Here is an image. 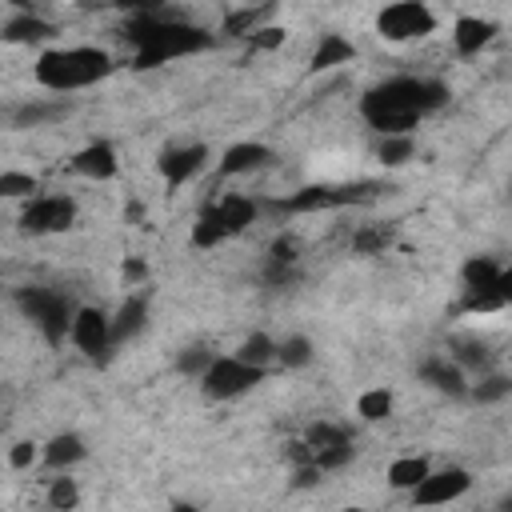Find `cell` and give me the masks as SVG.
<instances>
[{
	"label": "cell",
	"instance_id": "obj_1",
	"mask_svg": "<svg viewBox=\"0 0 512 512\" xmlns=\"http://www.w3.org/2000/svg\"><path fill=\"white\" fill-rule=\"evenodd\" d=\"M444 104H448V84L444 80L392 76V80L364 92L360 112L380 136H392V132H412L428 112H436Z\"/></svg>",
	"mask_w": 512,
	"mask_h": 512
},
{
	"label": "cell",
	"instance_id": "obj_2",
	"mask_svg": "<svg viewBox=\"0 0 512 512\" xmlns=\"http://www.w3.org/2000/svg\"><path fill=\"white\" fill-rule=\"evenodd\" d=\"M120 36L132 40V64H136L140 72L212 48V32H204V28H196V24H184V20H160L156 12L132 16Z\"/></svg>",
	"mask_w": 512,
	"mask_h": 512
},
{
	"label": "cell",
	"instance_id": "obj_3",
	"mask_svg": "<svg viewBox=\"0 0 512 512\" xmlns=\"http://www.w3.org/2000/svg\"><path fill=\"white\" fill-rule=\"evenodd\" d=\"M112 56L104 48H92V44H76V48H52L36 60L32 76L40 88L48 92H76V88H88L104 76H112Z\"/></svg>",
	"mask_w": 512,
	"mask_h": 512
},
{
	"label": "cell",
	"instance_id": "obj_4",
	"mask_svg": "<svg viewBox=\"0 0 512 512\" xmlns=\"http://www.w3.org/2000/svg\"><path fill=\"white\" fill-rule=\"evenodd\" d=\"M252 220H256V204L248 196H224V200L208 204L200 212V220L192 224V248H216V244L240 236Z\"/></svg>",
	"mask_w": 512,
	"mask_h": 512
},
{
	"label": "cell",
	"instance_id": "obj_5",
	"mask_svg": "<svg viewBox=\"0 0 512 512\" xmlns=\"http://www.w3.org/2000/svg\"><path fill=\"white\" fill-rule=\"evenodd\" d=\"M16 304L36 320V328L60 344L64 336H72V320H76V308L68 304L64 292H52V288H20L16 292Z\"/></svg>",
	"mask_w": 512,
	"mask_h": 512
},
{
	"label": "cell",
	"instance_id": "obj_6",
	"mask_svg": "<svg viewBox=\"0 0 512 512\" xmlns=\"http://www.w3.org/2000/svg\"><path fill=\"white\" fill-rule=\"evenodd\" d=\"M380 192V184L372 180H356V184H308L300 192H292L280 208L284 212H328V208H348V204H364Z\"/></svg>",
	"mask_w": 512,
	"mask_h": 512
},
{
	"label": "cell",
	"instance_id": "obj_7",
	"mask_svg": "<svg viewBox=\"0 0 512 512\" xmlns=\"http://www.w3.org/2000/svg\"><path fill=\"white\" fill-rule=\"evenodd\" d=\"M436 28V16L424 0H392L380 8L376 16V32L392 44H408V40H424Z\"/></svg>",
	"mask_w": 512,
	"mask_h": 512
},
{
	"label": "cell",
	"instance_id": "obj_8",
	"mask_svg": "<svg viewBox=\"0 0 512 512\" xmlns=\"http://www.w3.org/2000/svg\"><path fill=\"white\" fill-rule=\"evenodd\" d=\"M264 380V364H248V360H240V356H216L212 364H208V372L200 376V384H204V392L212 396V400H232V396H244L252 384H260Z\"/></svg>",
	"mask_w": 512,
	"mask_h": 512
},
{
	"label": "cell",
	"instance_id": "obj_9",
	"mask_svg": "<svg viewBox=\"0 0 512 512\" xmlns=\"http://www.w3.org/2000/svg\"><path fill=\"white\" fill-rule=\"evenodd\" d=\"M72 220H76V204L68 196H36L20 212V228L24 232H36V236H44V232H68Z\"/></svg>",
	"mask_w": 512,
	"mask_h": 512
},
{
	"label": "cell",
	"instance_id": "obj_10",
	"mask_svg": "<svg viewBox=\"0 0 512 512\" xmlns=\"http://www.w3.org/2000/svg\"><path fill=\"white\" fill-rule=\"evenodd\" d=\"M204 164H208V148H204V144L164 148V152H160V160H156V168H160V176H164V184H168L172 192H176L180 184H188Z\"/></svg>",
	"mask_w": 512,
	"mask_h": 512
},
{
	"label": "cell",
	"instance_id": "obj_11",
	"mask_svg": "<svg viewBox=\"0 0 512 512\" xmlns=\"http://www.w3.org/2000/svg\"><path fill=\"white\" fill-rule=\"evenodd\" d=\"M72 344H76L84 356H100V352H108V344H112V320H108L100 308H76V320H72Z\"/></svg>",
	"mask_w": 512,
	"mask_h": 512
},
{
	"label": "cell",
	"instance_id": "obj_12",
	"mask_svg": "<svg viewBox=\"0 0 512 512\" xmlns=\"http://www.w3.org/2000/svg\"><path fill=\"white\" fill-rule=\"evenodd\" d=\"M472 484V476L464 468H440V472H428L416 488H412V500L416 504H448L456 496H464Z\"/></svg>",
	"mask_w": 512,
	"mask_h": 512
},
{
	"label": "cell",
	"instance_id": "obj_13",
	"mask_svg": "<svg viewBox=\"0 0 512 512\" xmlns=\"http://www.w3.org/2000/svg\"><path fill=\"white\" fill-rule=\"evenodd\" d=\"M72 172L88 176V180H112L120 172V160H116V148L104 144V140H92L84 144L76 156H72Z\"/></svg>",
	"mask_w": 512,
	"mask_h": 512
},
{
	"label": "cell",
	"instance_id": "obj_14",
	"mask_svg": "<svg viewBox=\"0 0 512 512\" xmlns=\"http://www.w3.org/2000/svg\"><path fill=\"white\" fill-rule=\"evenodd\" d=\"M496 40V20H484V16H460L452 24V44L460 56H476L480 48H488Z\"/></svg>",
	"mask_w": 512,
	"mask_h": 512
},
{
	"label": "cell",
	"instance_id": "obj_15",
	"mask_svg": "<svg viewBox=\"0 0 512 512\" xmlns=\"http://www.w3.org/2000/svg\"><path fill=\"white\" fill-rule=\"evenodd\" d=\"M268 160H272V152H268L264 144H256V140H240V144H232V148L224 152V160H220V176H244V172L264 168Z\"/></svg>",
	"mask_w": 512,
	"mask_h": 512
},
{
	"label": "cell",
	"instance_id": "obj_16",
	"mask_svg": "<svg viewBox=\"0 0 512 512\" xmlns=\"http://www.w3.org/2000/svg\"><path fill=\"white\" fill-rule=\"evenodd\" d=\"M0 36H4L8 44H44V40L56 36V28H52L44 16H36V12H20V16H12V20L4 24Z\"/></svg>",
	"mask_w": 512,
	"mask_h": 512
},
{
	"label": "cell",
	"instance_id": "obj_17",
	"mask_svg": "<svg viewBox=\"0 0 512 512\" xmlns=\"http://www.w3.org/2000/svg\"><path fill=\"white\" fill-rule=\"evenodd\" d=\"M420 380H428L432 388H440V392H448V396L468 392V388H464V368H460L456 360H448V356L424 360V364H420Z\"/></svg>",
	"mask_w": 512,
	"mask_h": 512
},
{
	"label": "cell",
	"instance_id": "obj_18",
	"mask_svg": "<svg viewBox=\"0 0 512 512\" xmlns=\"http://www.w3.org/2000/svg\"><path fill=\"white\" fill-rule=\"evenodd\" d=\"M352 56H356V44H352V40H344L340 32H328V36L316 44V52H312L308 68H312V72H328V68L348 64Z\"/></svg>",
	"mask_w": 512,
	"mask_h": 512
},
{
	"label": "cell",
	"instance_id": "obj_19",
	"mask_svg": "<svg viewBox=\"0 0 512 512\" xmlns=\"http://www.w3.org/2000/svg\"><path fill=\"white\" fill-rule=\"evenodd\" d=\"M84 440L76 436V432H60V436H52L48 444H44V452H40V460L48 464V468H72V464H80L84 460Z\"/></svg>",
	"mask_w": 512,
	"mask_h": 512
},
{
	"label": "cell",
	"instance_id": "obj_20",
	"mask_svg": "<svg viewBox=\"0 0 512 512\" xmlns=\"http://www.w3.org/2000/svg\"><path fill=\"white\" fill-rule=\"evenodd\" d=\"M144 320H148V304H144V296H128V300L120 304L116 320H112V340H128V336H136V332L144 328Z\"/></svg>",
	"mask_w": 512,
	"mask_h": 512
},
{
	"label": "cell",
	"instance_id": "obj_21",
	"mask_svg": "<svg viewBox=\"0 0 512 512\" xmlns=\"http://www.w3.org/2000/svg\"><path fill=\"white\" fill-rule=\"evenodd\" d=\"M272 16V0H264L260 8L252 4V8H240V12H232L228 20H224V32L228 36H252L256 28H264V20Z\"/></svg>",
	"mask_w": 512,
	"mask_h": 512
},
{
	"label": "cell",
	"instance_id": "obj_22",
	"mask_svg": "<svg viewBox=\"0 0 512 512\" xmlns=\"http://www.w3.org/2000/svg\"><path fill=\"white\" fill-rule=\"evenodd\" d=\"M428 472H432V468H428L424 456H400V460H392V468H388V484H392V488H416Z\"/></svg>",
	"mask_w": 512,
	"mask_h": 512
},
{
	"label": "cell",
	"instance_id": "obj_23",
	"mask_svg": "<svg viewBox=\"0 0 512 512\" xmlns=\"http://www.w3.org/2000/svg\"><path fill=\"white\" fill-rule=\"evenodd\" d=\"M304 440H308L312 456H320V452H328V448H340V444H352V440H348V432H344L340 424H328V420L312 424V428L304 432Z\"/></svg>",
	"mask_w": 512,
	"mask_h": 512
},
{
	"label": "cell",
	"instance_id": "obj_24",
	"mask_svg": "<svg viewBox=\"0 0 512 512\" xmlns=\"http://www.w3.org/2000/svg\"><path fill=\"white\" fill-rule=\"evenodd\" d=\"M376 156H380V164H388V168L404 164V160L412 156V132H392V136H380Z\"/></svg>",
	"mask_w": 512,
	"mask_h": 512
},
{
	"label": "cell",
	"instance_id": "obj_25",
	"mask_svg": "<svg viewBox=\"0 0 512 512\" xmlns=\"http://www.w3.org/2000/svg\"><path fill=\"white\" fill-rule=\"evenodd\" d=\"M356 412H360L368 424H376V420H388V412H392V392H388V388H368V392H360V400H356Z\"/></svg>",
	"mask_w": 512,
	"mask_h": 512
},
{
	"label": "cell",
	"instance_id": "obj_26",
	"mask_svg": "<svg viewBox=\"0 0 512 512\" xmlns=\"http://www.w3.org/2000/svg\"><path fill=\"white\" fill-rule=\"evenodd\" d=\"M236 356H240V360H248V364H264V368H268V360H276V356H280V344H272V336L256 332V336H248V340L236 348Z\"/></svg>",
	"mask_w": 512,
	"mask_h": 512
},
{
	"label": "cell",
	"instance_id": "obj_27",
	"mask_svg": "<svg viewBox=\"0 0 512 512\" xmlns=\"http://www.w3.org/2000/svg\"><path fill=\"white\" fill-rule=\"evenodd\" d=\"M68 112V104H24L12 112V124L16 128H28V124H44V120H60Z\"/></svg>",
	"mask_w": 512,
	"mask_h": 512
},
{
	"label": "cell",
	"instance_id": "obj_28",
	"mask_svg": "<svg viewBox=\"0 0 512 512\" xmlns=\"http://www.w3.org/2000/svg\"><path fill=\"white\" fill-rule=\"evenodd\" d=\"M496 276H500V264L492 256H468V264H464V288H484Z\"/></svg>",
	"mask_w": 512,
	"mask_h": 512
},
{
	"label": "cell",
	"instance_id": "obj_29",
	"mask_svg": "<svg viewBox=\"0 0 512 512\" xmlns=\"http://www.w3.org/2000/svg\"><path fill=\"white\" fill-rule=\"evenodd\" d=\"M392 244V228H384V224H376V228H360L356 236H352V248L360 252V256H372V252H384Z\"/></svg>",
	"mask_w": 512,
	"mask_h": 512
},
{
	"label": "cell",
	"instance_id": "obj_30",
	"mask_svg": "<svg viewBox=\"0 0 512 512\" xmlns=\"http://www.w3.org/2000/svg\"><path fill=\"white\" fill-rule=\"evenodd\" d=\"M284 368H304L308 360H312V340L308 336H288L284 344H280V356H276Z\"/></svg>",
	"mask_w": 512,
	"mask_h": 512
},
{
	"label": "cell",
	"instance_id": "obj_31",
	"mask_svg": "<svg viewBox=\"0 0 512 512\" xmlns=\"http://www.w3.org/2000/svg\"><path fill=\"white\" fill-rule=\"evenodd\" d=\"M32 192H36V176L32 172H0V196L20 200V196H32Z\"/></svg>",
	"mask_w": 512,
	"mask_h": 512
},
{
	"label": "cell",
	"instance_id": "obj_32",
	"mask_svg": "<svg viewBox=\"0 0 512 512\" xmlns=\"http://www.w3.org/2000/svg\"><path fill=\"white\" fill-rule=\"evenodd\" d=\"M508 392H512V380H508V376H484V380L472 388V400L492 404V400H504Z\"/></svg>",
	"mask_w": 512,
	"mask_h": 512
},
{
	"label": "cell",
	"instance_id": "obj_33",
	"mask_svg": "<svg viewBox=\"0 0 512 512\" xmlns=\"http://www.w3.org/2000/svg\"><path fill=\"white\" fill-rule=\"evenodd\" d=\"M452 348H456V364H460V368H488V348H484V344L460 340V344H452Z\"/></svg>",
	"mask_w": 512,
	"mask_h": 512
},
{
	"label": "cell",
	"instance_id": "obj_34",
	"mask_svg": "<svg viewBox=\"0 0 512 512\" xmlns=\"http://www.w3.org/2000/svg\"><path fill=\"white\" fill-rule=\"evenodd\" d=\"M212 360H216V356H212L208 348H184V352H180V372H184V376H204Z\"/></svg>",
	"mask_w": 512,
	"mask_h": 512
},
{
	"label": "cell",
	"instance_id": "obj_35",
	"mask_svg": "<svg viewBox=\"0 0 512 512\" xmlns=\"http://www.w3.org/2000/svg\"><path fill=\"white\" fill-rule=\"evenodd\" d=\"M248 44H252L256 52H272V48H280V44H284V28L264 24V28H256V32L248 36Z\"/></svg>",
	"mask_w": 512,
	"mask_h": 512
},
{
	"label": "cell",
	"instance_id": "obj_36",
	"mask_svg": "<svg viewBox=\"0 0 512 512\" xmlns=\"http://www.w3.org/2000/svg\"><path fill=\"white\" fill-rule=\"evenodd\" d=\"M76 500H80V492H76L72 480H52V488H48V504L52 508H76Z\"/></svg>",
	"mask_w": 512,
	"mask_h": 512
},
{
	"label": "cell",
	"instance_id": "obj_37",
	"mask_svg": "<svg viewBox=\"0 0 512 512\" xmlns=\"http://www.w3.org/2000/svg\"><path fill=\"white\" fill-rule=\"evenodd\" d=\"M40 452H44V448H36L32 440H20V444L8 452V464H12V468H28V464H32Z\"/></svg>",
	"mask_w": 512,
	"mask_h": 512
},
{
	"label": "cell",
	"instance_id": "obj_38",
	"mask_svg": "<svg viewBox=\"0 0 512 512\" xmlns=\"http://www.w3.org/2000/svg\"><path fill=\"white\" fill-rule=\"evenodd\" d=\"M164 0H116V8L132 12V16H148V12H160Z\"/></svg>",
	"mask_w": 512,
	"mask_h": 512
},
{
	"label": "cell",
	"instance_id": "obj_39",
	"mask_svg": "<svg viewBox=\"0 0 512 512\" xmlns=\"http://www.w3.org/2000/svg\"><path fill=\"white\" fill-rule=\"evenodd\" d=\"M272 260H284V264H296V240H288V236H280V240L272 244Z\"/></svg>",
	"mask_w": 512,
	"mask_h": 512
},
{
	"label": "cell",
	"instance_id": "obj_40",
	"mask_svg": "<svg viewBox=\"0 0 512 512\" xmlns=\"http://www.w3.org/2000/svg\"><path fill=\"white\" fill-rule=\"evenodd\" d=\"M496 292H500V300H504V308L512 304V268H500V276H496Z\"/></svg>",
	"mask_w": 512,
	"mask_h": 512
},
{
	"label": "cell",
	"instance_id": "obj_41",
	"mask_svg": "<svg viewBox=\"0 0 512 512\" xmlns=\"http://www.w3.org/2000/svg\"><path fill=\"white\" fill-rule=\"evenodd\" d=\"M148 276V268H144V260H124V280H144Z\"/></svg>",
	"mask_w": 512,
	"mask_h": 512
},
{
	"label": "cell",
	"instance_id": "obj_42",
	"mask_svg": "<svg viewBox=\"0 0 512 512\" xmlns=\"http://www.w3.org/2000/svg\"><path fill=\"white\" fill-rule=\"evenodd\" d=\"M4 4H16V8H32V0H4Z\"/></svg>",
	"mask_w": 512,
	"mask_h": 512
},
{
	"label": "cell",
	"instance_id": "obj_43",
	"mask_svg": "<svg viewBox=\"0 0 512 512\" xmlns=\"http://www.w3.org/2000/svg\"><path fill=\"white\" fill-rule=\"evenodd\" d=\"M504 508H508V512H512V496H504Z\"/></svg>",
	"mask_w": 512,
	"mask_h": 512
}]
</instances>
